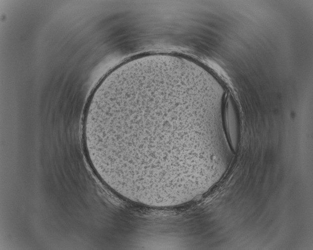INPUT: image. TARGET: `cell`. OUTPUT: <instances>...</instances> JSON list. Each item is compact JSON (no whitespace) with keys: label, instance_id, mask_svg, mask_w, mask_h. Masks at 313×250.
Returning <instances> with one entry per match:
<instances>
[{"label":"cell","instance_id":"6da1fadb","mask_svg":"<svg viewBox=\"0 0 313 250\" xmlns=\"http://www.w3.org/2000/svg\"><path fill=\"white\" fill-rule=\"evenodd\" d=\"M193 94L154 86L127 94L93 113L95 133L117 169L134 184L165 188L203 169L205 142L217 121Z\"/></svg>","mask_w":313,"mask_h":250}]
</instances>
